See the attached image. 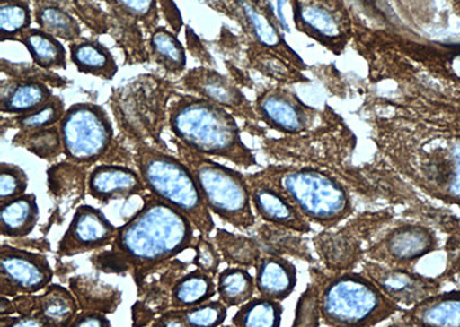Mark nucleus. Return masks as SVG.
<instances>
[{
  "mask_svg": "<svg viewBox=\"0 0 460 327\" xmlns=\"http://www.w3.org/2000/svg\"><path fill=\"white\" fill-rule=\"evenodd\" d=\"M207 237H200L195 245L196 255L194 257V263L197 269L201 271L208 273V275L215 276L217 269L220 267L221 259L219 253H217L213 244L209 243Z\"/></svg>",
  "mask_w": 460,
  "mask_h": 327,
  "instance_id": "nucleus-38",
  "label": "nucleus"
},
{
  "mask_svg": "<svg viewBox=\"0 0 460 327\" xmlns=\"http://www.w3.org/2000/svg\"><path fill=\"white\" fill-rule=\"evenodd\" d=\"M216 243L226 260L234 264L249 265L259 260V249L252 240L217 230Z\"/></svg>",
  "mask_w": 460,
  "mask_h": 327,
  "instance_id": "nucleus-33",
  "label": "nucleus"
},
{
  "mask_svg": "<svg viewBox=\"0 0 460 327\" xmlns=\"http://www.w3.org/2000/svg\"><path fill=\"white\" fill-rule=\"evenodd\" d=\"M168 125L176 141L192 152L224 158L244 167L254 162L253 155L242 142L235 120L215 102L180 96L168 108Z\"/></svg>",
  "mask_w": 460,
  "mask_h": 327,
  "instance_id": "nucleus-2",
  "label": "nucleus"
},
{
  "mask_svg": "<svg viewBox=\"0 0 460 327\" xmlns=\"http://www.w3.org/2000/svg\"><path fill=\"white\" fill-rule=\"evenodd\" d=\"M66 109L64 101L61 98L53 95L51 99L42 108L34 110V112L16 116L10 120L11 128L18 129L22 133L35 131L59 125L63 120Z\"/></svg>",
  "mask_w": 460,
  "mask_h": 327,
  "instance_id": "nucleus-30",
  "label": "nucleus"
},
{
  "mask_svg": "<svg viewBox=\"0 0 460 327\" xmlns=\"http://www.w3.org/2000/svg\"><path fill=\"white\" fill-rule=\"evenodd\" d=\"M281 305L270 298L261 297L253 298L242 305L233 318V324L243 327H277L281 325Z\"/></svg>",
  "mask_w": 460,
  "mask_h": 327,
  "instance_id": "nucleus-28",
  "label": "nucleus"
},
{
  "mask_svg": "<svg viewBox=\"0 0 460 327\" xmlns=\"http://www.w3.org/2000/svg\"><path fill=\"white\" fill-rule=\"evenodd\" d=\"M72 326H102L110 327L111 322L105 316V314L97 312H82L77 314L75 320H74Z\"/></svg>",
  "mask_w": 460,
  "mask_h": 327,
  "instance_id": "nucleus-39",
  "label": "nucleus"
},
{
  "mask_svg": "<svg viewBox=\"0 0 460 327\" xmlns=\"http://www.w3.org/2000/svg\"><path fill=\"white\" fill-rule=\"evenodd\" d=\"M433 247V238L424 228L411 227L394 232L388 240L390 254L409 261L427 254Z\"/></svg>",
  "mask_w": 460,
  "mask_h": 327,
  "instance_id": "nucleus-26",
  "label": "nucleus"
},
{
  "mask_svg": "<svg viewBox=\"0 0 460 327\" xmlns=\"http://www.w3.org/2000/svg\"><path fill=\"white\" fill-rule=\"evenodd\" d=\"M20 43L27 48L37 67L43 71H66L67 51L57 37L40 28H31L20 37Z\"/></svg>",
  "mask_w": 460,
  "mask_h": 327,
  "instance_id": "nucleus-18",
  "label": "nucleus"
},
{
  "mask_svg": "<svg viewBox=\"0 0 460 327\" xmlns=\"http://www.w3.org/2000/svg\"><path fill=\"white\" fill-rule=\"evenodd\" d=\"M69 58L77 72L104 81H112L119 71L112 52L97 39H80L69 43Z\"/></svg>",
  "mask_w": 460,
  "mask_h": 327,
  "instance_id": "nucleus-12",
  "label": "nucleus"
},
{
  "mask_svg": "<svg viewBox=\"0 0 460 327\" xmlns=\"http://www.w3.org/2000/svg\"><path fill=\"white\" fill-rule=\"evenodd\" d=\"M252 199L262 219L295 230L303 228V222L297 212L277 192L269 187L259 186L252 191Z\"/></svg>",
  "mask_w": 460,
  "mask_h": 327,
  "instance_id": "nucleus-24",
  "label": "nucleus"
},
{
  "mask_svg": "<svg viewBox=\"0 0 460 327\" xmlns=\"http://www.w3.org/2000/svg\"><path fill=\"white\" fill-rule=\"evenodd\" d=\"M411 321L422 326H460V293H449L419 302Z\"/></svg>",
  "mask_w": 460,
  "mask_h": 327,
  "instance_id": "nucleus-20",
  "label": "nucleus"
},
{
  "mask_svg": "<svg viewBox=\"0 0 460 327\" xmlns=\"http://www.w3.org/2000/svg\"><path fill=\"white\" fill-rule=\"evenodd\" d=\"M241 7L243 10L246 19L249 20L252 24L254 35H256L259 42L266 45V47H274L279 43V35L277 30L266 16L259 13L256 8L252 4L246 2V0H241Z\"/></svg>",
  "mask_w": 460,
  "mask_h": 327,
  "instance_id": "nucleus-37",
  "label": "nucleus"
},
{
  "mask_svg": "<svg viewBox=\"0 0 460 327\" xmlns=\"http://www.w3.org/2000/svg\"><path fill=\"white\" fill-rule=\"evenodd\" d=\"M71 289L82 312L113 314L121 304V292L89 276L72 278Z\"/></svg>",
  "mask_w": 460,
  "mask_h": 327,
  "instance_id": "nucleus-19",
  "label": "nucleus"
},
{
  "mask_svg": "<svg viewBox=\"0 0 460 327\" xmlns=\"http://www.w3.org/2000/svg\"><path fill=\"white\" fill-rule=\"evenodd\" d=\"M133 159L146 190L183 212L200 235L208 238L215 222L186 163L144 142L135 146Z\"/></svg>",
  "mask_w": 460,
  "mask_h": 327,
  "instance_id": "nucleus-3",
  "label": "nucleus"
},
{
  "mask_svg": "<svg viewBox=\"0 0 460 327\" xmlns=\"http://www.w3.org/2000/svg\"><path fill=\"white\" fill-rule=\"evenodd\" d=\"M7 326H47L40 318L36 316H22L12 317L11 316H0V327Z\"/></svg>",
  "mask_w": 460,
  "mask_h": 327,
  "instance_id": "nucleus-41",
  "label": "nucleus"
},
{
  "mask_svg": "<svg viewBox=\"0 0 460 327\" xmlns=\"http://www.w3.org/2000/svg\"><path fill=\"white\" fill-rule=\"evenodd\" d=\"M175 142L180 159L194 175L209 211L237 228L252 227V194L241 174Z\"/></svg>",
  "mask_w": 460,
  "mask_h": 327,
  "instance_id": "nucleus-4",
  "label": "nucleus"
},
{
  "mask_svg": "<svg viewBox=\"0 0 460 327\" xmlns=\"http://www.w3.org/2000/svg\"><path fill=\"white\" fill-rule=\"evenodd\" d=\"M53 93L43 81L13 79L4 81L0 90V110L10 116H23L42 108Z\"/></svg>",
  "mask_w": 460,
  "mask_h": 327,
  "instance_id": "nucleus-11",
  "label": "nucleus"
},
{
  "mask_svg": "<svg viewBox=\"0 0 460 327\" xmlns=\"http://www.w3.org/2000/svg\"><path fill=\"white\" fill-rule=\"evenodd\" d=\"M262 116L278 126L279 129L298 131L303 128L304 122L301 113L285 98L269 95L262 98L261 104Z\"/></svg>",
  "mask_w": 460,
  "mask_h": 327,
  "instance_id": "nucleus-32",
  "label": "nucleus"
},
{
  "mask_svg": "<svg viewBox=\"0 0 460 327\" xmlns=\"http://www.w3.org/2000/svg\"><path fill=\"white\" fill-rule=\"evenodd\" d=\"M297 284V271L289 261L277 256L258 260L256 286L262 297L281 301L289 297Z\"/></svg>",
  "mask_w": 460,
  "mask_h": 327,
  "instance_id": "nucleus-13",
  "label": "nucleus"
},
{
  "mask_svg": "<svg viewBox=\"0 0 460 327\" xmlns=\"http://www.w3.org/2000/svg\"><path fill=\"white\" fill-rule=\"evenodd\" d=\"M183 89L194 93V96L225 106L235 108L238 104V93L230 87L227 80L220 73L199 67L191 69L182 79Z\"/></svg>",
  "mask_w": 460,
  "mask_h": 327,
  "instance_id": "nucleus-17",
  "label": "nucleus"
},
{
  "mask_svg": "<svg viewBox=\"0 0 460 327\" xmlns=\"http://www.w3.org/2000/svg\"><path fill=\"white\" fill-rule=\"evenodd\" d=\"M29 178L22 168L13 163L0 165V202L26 194Z\"/></svg>",
  "mask_w": 460,
  "mask_h": 327,
  "instance_id": "nucleus-35",
  "label": "nucleus"
},
{
  "mask_svg": "<svg viewBox=\"0 0 460 327\" xmlns=\"http://www.w3.org/2000/svg\"><path fill=\"white\" fill-rule=\"evenodd\" d=\"M59 129L64 154L76 165L100 161L112 145L114 130L109 113L93 102H79L66 109Z\"/></svg>",
  "mask_w": 460,
  "mask_h": 327,
  "instance_id": "nucleus-6",
  "label": "nucleus"
},
{
  "mask_svg": "<svg viewBox=\"0 0 460 327\" xmlns=\"http://www.w3.org/2000/svg\"><path fill=\"white\" fill-rule=\"evenodd\" d=\"M146 191L141 175L125 166L94 167L88 178V192L102 203L127 200Z\"/></svg>",
  "mask_w": 460,
  "mask_h": 327,
  "instance_id": "nucleus-10",
  "label": "nucleus"
},
{
  "mask_svg": "<svg viewBox=\"0 0 460 327\" xmlns=\"http://www.w3.org/2000/svg\"><path fill=\"white\" fill-rule=\"evenodd\" d=\"M13 144L22 146L29 152L35 154L36 157L48 161H51L64 153L60 129L56 125L50 126V128L28 131V133L19 131L13 139Z\"/></svg>",
  "mask_w": 460,
  "mask_h": 327,
  "instance_id": "nucleus-27",
  "label": "nucleus"
},
{
  "mask_svg": "<svg viewBox=\"0 0 460 327\" xmlns=\"http://www.w3.org/2000/svg\"><path fill=\"white\" fill-rule=\"evenodd\" d=\"M79 314V302L75 296L60 285H49L45 292L35 297L34 316L47 326H72Z\"/></svg>",
  "mask_w": 460,
  "mask_h": 327,
  "instance_id": "nucleus-16",
  "label": "nucleus"
},
{
  "mask_svg": "<svg viewBox=\"0 0 460 327\" xmlns=\"http://www.w3.org/2000/svg\"><path fill=\"white\" fill-rule=\"evenodd\" d=\"M118 228L102 211L89 204L77 208L71 224L58 245V255L75 256L110 246Z\"/></svg>",
  "mask_w": 460,
  "mask_h": 327,
  "instance_id": "nucleus-9",
  "label": "nucleus"
},
{
  "mask_svg": "<svg viewBox=\"0 0 460 327\" xmlns=\"http://www.w3.org/2000/svg\"><path fill=\"white\" fill-rule=\"evenodd\" d=\"M217 292L213 276L196 269L175 280L171 291V306L175 309L190 308L211 300Z\"/></svg>",
  "mask_w": 460,
  "mask_h": 327,
  "instance_id": "nucleus-22",
  "label": "nucleus"
},
{
  "mask_svg": "<svg viewBox=\"0 0 460 327\" xmlns=\"http://www.w3.org/2000/svg\"><path fill=\"white\" fill-rule=\"evenodd\" d=\"M35 22L40 30L57 37L58 39L72 43L82 39L79 22L65 8L53 3L36 4Z\"/></svg>",
  "mask_w": 460,
  "mask_h": 327,
  "instance_id": "nucleus-23",
  "label": "nucleus"
},
{
  "mask_svg": "<svg viewBox=\"0 0 460 327\" xmlns=\"http://www.w3.org/2000/svg\"><path fill=\"white\" fill-rule=\"evenodd\" d=\"M13 314H15L13 304H12L10 298L2 296V300H0V316H11Z\"/></svg>",
  "mask_w": 460,
  "mask_h": 327,
  "instance_id": "nucleus-42",
  "label": "nucleus"
},
{
  "mask_svg": "<svg viewBox=\"0 0 460 327\" xmlns=\"http://www.w3.org/2000/svg\"><path fill=\"white\" fill-rule=\"evenodd\" d=\"M187 327H216L227 318V306L223 302L208 301L204 304L181 309Z\"/></svg>",
  "mask_w": 460,
  "mask_h": 327,
  "instance_id": "nucleus-34",
  "label": "nucleus"
},
{
  "mask_svg": "<svg viewBox=\"0 0 460 327\" xmlns=\"http://www.w3.org/2000/svg\"><path fill=\"white\" fill-rule=\"evenodd\" d=\"M160 5H162L164 14L170 22L172 31H174L176 35H179L181 28H182V20H181L180 12L172 0H158Z\"/></svg>",
  "mask_w": 460,
  "mask_h": 327,
  "instance_id": "nucleus-40",
  "label": "nucleus"
},
{
  "mask_svg": "<svg viewBox=\"0 0 460 327\" xmlns=\"http://www.w3.org/2000/svg\"><path fill=\"white\" fill-rule=\"evenodd\" d=\"M320 310L332 325L367 326L385 321L395 305L379 286L358 275L336 278L323 289Z\"/></svg>",
  "mask_w": 460,
  "mask_h": 327,
  "instance_id": "nucleus-5",
  "label": "nucleus"
},
{
  "mask_svg": "<svg viewBox=\"0 0 460 327\" xmlns=\"http://www.w3.org/2000/svg\"><path fill=\"white\" fill-rule=\"evenodd\" d=\"M102 2H106V0H102Z\"/></svg>",
  "mask_w": 460,
  "mask_h": 327,
  "instance_id": "nucleus-44",
  "label": "nucleus"
},
{
  "mask_svg": "<svg viewBox=\"0 0 460 327\" xmlns=\"http://www.w3.org/2000/svg\"><path fill=\"white\" fill-rule=\"evenodd\" d=\"M195 230L183 212L158 196L146 194L142 210L118 228L111 249L137 273L150 271L194 247L199 240Z\"/></svg>",
  "mask_w": 460,
  "mask_h": 327,
  "instance_id": "nucleus-1",
  "label": "nucleus"
},
{
  "mask_svg": "<svg viewBox=\"0 0 460 327\" xmlns=\"http://www.w3.org/2000/svg\"><path fill=\"white\" fill-rule=\"evenodd\" d=\"M32 12L29 0H0V32L2 42L18 40L31 30Z\"/></svg>",
  "mask_w": 460,
  "mask_h": 327,
  "instance_id": "nucleus-29",
  "label": "nucleus"
},
{
  "mask_svg": "<svg viewBox=\"0 0 460 327\" xmlns=\"http://www.w3.org/2000/svg\"><path fill=\"white\" fill-rule=\"evenodd\" d=\"M285 4H286V0H278V14H279V18H280L281 22L283 23V26H285V30H288L286 19H285V16H283V12H282V8H283V5H285Z\"/></svg>",
  "mask_w": 460,
  "mask_h": 327,
  "instance_id": "nucleus-43",
  "label": "nucleus"
},
{
  "mask_svg": "<svg viewBox=\"0 0 460 327\" xmlns=\"http://www.w3.org/2000/svg\"><path fill=\"white\" fill-rule=\"evenodd\" d=\"M369 275L374 283L390 300L398 304L413 305L424 300L429 292V285L417 276L410 275L400 270L372 267Z\"/></svg>",
  "mask_w": 460,
  "mask_h": 327,
  "instance_id": "nucleus-15",
  "label": "nucleus"
},
{
  "mask_svg": "<svg viewBox=\"0 0 460 327\" xmlns=\"http://www.w3.org/2000/svg\"><path fill=\"white\" fill-rule=\"evenodd\" d=\"M111 7L121 19L138 24L150 32L159 22L158 0H110Z\"/></svg>",
  "mask_w": 460,
  "mask_h": 327,
  "instance_id": "nucleus-31",
  "label": "nucleus"
},
{
  "mask_svg": "<svg viewBox=\"0 0 460 327\" xmlns=\"http://www.w3.org/2000/svg\"><path fill=\"white\" fill-rule=\"evenodd\" d=\"M149 55L155 64L171 75H181L187 67V52L178 35L158 27L151 32Z\"/></svg>",
  "mask_w": 460,
  "mask_h": 327,
  "instance_id": "nucleus-21",
  "label": "nucleus"
},
{
  "mask_svg": "<svg viewBox=\"0 0 460 327\" xmlns=\"http://www.w3.org/2000/svg\"><path fill=\"white\" fill-rule=\"evenodd\" d=\"M53 280L48 257L3 244L0 249V293L15 297L47 288Z\"/></svg>",
  "mask_w": 460,
  "mask_h": 327,
  "instance_id": "nucleus-8",
  "label": "nucleus"
},
{
  "mask_svg": "<svg viewBox=\"0 0 460 327\" xmlns=\"http://www.w3.org/2000/svg\"><path fill=\"white\" fill-rule=\"evenodd\" d=\"M40 207L34 194L0 202V231L6 238H24L35 230Z\"/></svg>",
  "mask_w": 460,
  "mask_h": 327,
  "instance_id": "nucleus-14",
  "label": "nucleus"
},
{
  "mask_svg": "<svg viewBox=\"0 0 460 327\" xmlns=\"http://www.w3.org/2000/svg\"><path fill=\"white\" fill-rule=\"evenodd\" d=\"M254 286L253 278L245 269L232 267L220 272L217 291L221 302L227 308H232L252 300Z\"/></svg>",
  "mask_w": 460,
  "mask_h": 327,
  "instance_id": "nucleus-25",
  "label": "nucleus"
},
{
  "mask_svg": "<svg viewBox=\"0 0 460 327\" xmlns=\"http://www.w3.org/2000/svg\"><path fill=\"white\" fill-rule=\"evenodd\" d=\"M301 20L304 24L310 27L320 35L326 37H336L340 35L338 22L330 12L318 6H306L301 10Z\"/></svg>",
  "mask_w": 460,
  "mask_h": 327,
  "instance_id": "nucleus-36",
  "label": "nucleus"
},
{
  "mask_svg": "<svg viewBox=\"0 0 460 327\" xmlns=\"http://www.w3.org/2000/svg\"><path fill=\"white\" fill-rule=\"evenodd\" d=\"M283 189L299 208L318 220L339 219L348 208L347 194L334 179L315 171L299 170L283 176Z\"/></svg>",
  "mask_w": 460,
  "mask_h": 327,
  "instance_id": "nucleus-7",
  "label": "nucleus"
}]
</instances>
